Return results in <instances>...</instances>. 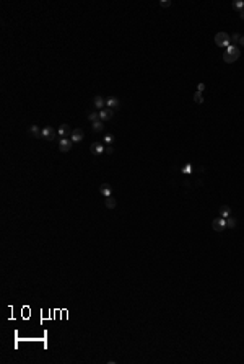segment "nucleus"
I'll use <instances>...</instances> for the list:
<instances>
[{"label":"nucleus","mask_w":244,"mask_h":364,"mask_svg":"<svg viewBox=\"0 0 244 364\" xmlns=\"http://www.w3.org/2000/svg\"><path fill=\"white\" fill-rule=\"evenodd\" d=\"M239 56H241V51H239V47L238 46H233V44H229L228 49H226V52L223 54V61L226 64H233L239 59Z\"/></svg>","instance_id":"nucleus-1"},{"label":"nucleus","mask_w":244,"mask_h":364,"mask_svg":"<svg viewBox=\"0 0 244 364\" xmlns=\"http://www.w3.org/2000/svg\"><path fill=\"white\" fill-rule=\"evenodd\" d=\"M215 44H217L218 47H228L229 44H231V38H229V34L225 33V31H220L215 34Z\"/></svg>","instance_id":"nucleus-2"},{"label":"nucleus","mask_w":244,"mask_h":364,"mask_svg":"<svg viewBox=\"0 0 244 364\" xmlns=\"http://www.w3.org/2000/svg\"><path fill=\"white\" fill-rule=\"evenodd\" d=\"M212 229L215 232H223L226 229V220L223 217H217V219H213V222H212Z\"/></svg>","instance_id":"nucleus-3"},{"label":"nucleus","mask_w":244,"mask_h":364,"mask_svg":"<svg viewBox=\"0 0 244 364\" xmlns=\"http://www.w3.org/2000/svg\"><path fill=\"white\" fill-rule=\"evenodd\" d=\"M55 134H57V131L52 129L51 126H47V127H44V129L41 131V137H44L46 140H54L55 139Z\"/></svg>","instance_id":"nucleus-4"},{"label":"nucleus","mask_w":244,"mask_h":364,"mask_svg":"<svg viewBox=\"0 0 244 364\" xmlns=\"http://www.w3.org/2000/svg\"><path fill=\"white\" fill-rule=\"evenodd\" d=\"M98 113H99V121H109V119L114 118V111L111 108H107V106L103 108V110H99Z\"/></svg>","instance_id":"nucleus-5"},{"label":"nucleus","mask_w":244,"mask_h":364,"mask_svg":"<svg viewBox=\"0 0 244 364\" xmlns=\"http://www.w3.org/2000/svg\"><path fill=\"white\" fill-rule=\"evenodd\" d=\"M59 150H60V152H70V150H72V139H68V137L60 139V142H59Z\"/></svg>","instance_id":"nucleus-6"},{"label":"nucleus","mask_w":244,"mask_h":364,"mask_svg":"<svg viewBox=\"0 0 244 364\" xmlns=\"http://www.w3.org/2000/svg\"><path fill=\"white\" fill-rule=\"evenodd\" d=\"M90 150H91L93 155H101L103 152H106V149H104V145L101 144V142H95V144H91Z\"/></svg>","instance_id":"nucleus-7"},{"label":"nucleus","mask_w":244,"mask_h":364,"mask_svg":"<svg viewBox=\"0 0 244 364\" xmlns=\"http://www.w3.org/2000/svg\"><path fill=\"white\" fill-rule=\"evenodd\" d=\"M57 134L60 135V139H65V137H68V135H72V129H70V126H68V124H60V127H59V131H57Z\"/></svg>","instance_id":"nucleus-8"},{"label":"nucleus","mask_w":244,"mask_h":364,"mask_svg":"<svg viewBox=\"0 0 244 364\" xmlns=\"http://www.w3.org/2000/svg\"><path fill=\"white\" fill-rule=\"evenodd\" d=\"M83 137H85L83 129H75V131H72V135H70L72 142H82Z\"/></svg>","instance_id":"nucleus-9"},{"label":"nucleus","mask_w":244,"mask_h":364,"mask_svg":"<svg viewBox=\"0 0 244 364\" xmlns=\"http://www.w3.org/2000/svg\"><path fill=\"white\" fill-rule=\"evenodd\" d=\"M106 105H107V108L116 110V108H119V100H117V98H114V96H111V98H107V100H106Z\"/></svg>","instance_id":"nucleus-10"},{"label":"nucleus","mask_w":244,"mask_h":364,"mask_svg":"<svg viewBox=\"0 0 244 364\" xmlns=\"http://www.w3.org/2000/svg\"><path fill=\"white\" fill-rule=\"evenodd\" d=\"M93 103H95V106L98 110H103V108H106V100L103 98V96H95V100H93Z\"/></svg>","instance_id":"nucleus-11"},{"label":"nucleus","mask_w":244,"mask_h":364,"mask_svg":"<svg viewBox=\"0 0 244 364\" xmlns=\"http://www.w3.org/2000/svg\"><path fill=\"white\" fill-rule=\"evenodd\" d=\"M104 206L107 209H114L117 206V201H116V198H112V196H109V198H106V201H104Z\"/></svg>","instance_id":"nucleus-12"},{"label":"nucleus","mask_w":244,"mask_h":364,"mask_svg":"<svg viewBox=\"0 0 244 364\" xmlns=\"http://www.w3.org/2000/svg\"><path fill=\"white\" fill-rule=\"evenodd\" d=\"M99 193H101L103 196H106V198H109L112 193H111V188L107 186V184H103V186H99Z\"/></svg>","instance_id":"nucleus-13"},{"label":"nucleus","mask_w":244,"mask_h":364,"mask_svg":"<svg viewBox=\"0 0 244 364\" xmlns=\"http://www.w3.org/2000/svg\"><path fill=\"white\" fill-rule=\"evenodd\" d=\"M101 131H104L103 121H96V123H93V132H101Z\"/></svg>","instance_id":"nucleus-14"},{"label":"nucleus","mask_w":244,"mask_h":364,"mask_svg":"<svg viewBox=\"0 0 244 364\" xmlns=\"http://www.w3.org/2000/svg\"><path fill=\"white\" fill-rule=\"evenodd\" d=\"M220 212H221V216H223V217H229V216H231V209H229V206H221V208H220Z\"/></svg>","instance_id":"nucleus-15"},{"label":"nucleus","mask_w":244,"mask_h":364,"mask_svg":"<svg viewBox=\"0 0 244 364\" xmlns=\"http://www.w3.org/2000/svg\"><path fill=\"white\" fill-rule=\"evenodd\" d=\"M194 101H195L197 105H202L204 103V96H202L200 91H195V93H194Z\"/></svg>","instance_id":"nucleus-16"},{"label":"nucleus","mask_w":244,"mask_h":364,"mask_svg":"<svg viewBox=\"0 0 244 364\" xmlns=\"http://www.w3.org/2000/svg\"><path fill=\"white\" fill-rule=\"evenodd\" d=\"M88 119L91 121V123H96V121H99V113H96V111H91L90 115H88Z\"/></svg>","instance_id":"nucleus-17"},{"label":"nucleus","mask_w":244,"mask_h":364,"mask_svg":"<svg viewBox=\"0 0 244 364\" xmlns=\"http://www.w3.org/2000/svg\"><path fill=\"white\" fill-rule=\"evenodd\" d=\"M226 227H229V229L236 227V217H231V216H229V217L226 219Z\"/></svg>","instance_id":"nucleus-18"},{"label":"nucleus","mask_w":244,"mask_h":364,"mask_svg":"<svg viewBox=\"0 0 244 364\" xmlns=\"http://www.w3.org/2000/svg\"><path fill=\"white\" fill-rule=\"evenodd\" d=\"M41 131H42V129H39L38 126H31V127H30V134H31V135H41Z\"/></svg>","instance_id":"nucleus-19"},{"label":"nucleus","mask_w":244,"mask_h":364,"mask_svg":"<svg viewBox=\"0 0 244 364\" xmlns=\"http://www.w3.org/2000/svg\"><path fill=\"white\" fill-rule=\"evenodd\" d=\"M229 38H231V44H233V46H236V42H239V39H241V36H239L238 33H234L233 36H229Z\"/></svg>","instance_id":"nucleus-20"},{"label":"nucleus","mask_w":244,"mask_h":364,"mask_svg":"<svg viewBox=\"0 0 244 364\" xmlns=\"http://www.w3.org/2000/svg\"><path fill=\"white\" fill-rule=\"evenodd\" d=\"M234 8H236V10H244V2H242V0L234 2Z\"/></svg>","instance_id":"nucleus-21"},{"label":"nucleus","mask_w":244,"mask_h":364,"mask_svg":"<svg viewBox=\"0 0 244 364\" xmlns=\"http://www.w3.org/2000/svg\"><path fill=\"white\" fill-rule=\"evenodd\" d=\"M160 5L163 7V8H168V7H171V0H161Z\"/></svg>","instance_id":"nucleus-22"},{"label":"nucleus","mask_w":244,"mask_h":364,"mask_svg":"<svg viewBox=\"0 0 244 364\" xmlns=\"http://www.w3.org/2000/svg\"><path fill=\"white\" fill-rule=\"evenodd\" d=\"M204 90H205V85H204V83H199V87H197V91H200V93H202Z\"/></svg>","instance_id":"nucleus-23"},{"label":"nucleus","mask_w":244,"mask_h":364,"mask_svg":"<svg viewBox=\"0 0 244 364\" xmlns=\"http://www.w3.org/2000/svg\"><path fill=\"white\" fill-rule=\"evenodd\" d=\"M104 140H106V142H112V135H106Z\"/></svg>","instance_id":"nucleus-24"},{"label":"nucleus","mask_w":244,"mask_h":364,"mask_svg":"<svg viewBox=\"0 0 244 364\" xmlns=\"http://www.w3.org/2000/svg\"><path fill=\"white\" fill-rule=\"evenodd\" d=\"M106 154H112V147H106Z\"/></svg>","instance_id":"nucleus-25"},{"label":"nucleus","mask_w":244,"mask_h":364,"mask_svg":"<svg viewBox=\"0 0 244 364\" xmlns=\"http://www.w3.org/2000/svg\"><path fill=\"white\" fill-rule=\"evenodd\" d=\"M239 18H241V20H244V10H241V12H239Z\"/></svg>","instance_id":"nucleus-26"},{"label":"nucleus","mask_w":244,"mask_h":364,"mask_svg":"<svg viewBox=\"0 0 244 364\" xmlns=\"http://www.w3.org/2000/svg\"><path fill=\"white\" fill-rule=\"evenodd\" d=\"M239 44H242V46H244V36H241V39H239Z\"/></svg>","instance_id":"nucleus-27"}]
</instances>
